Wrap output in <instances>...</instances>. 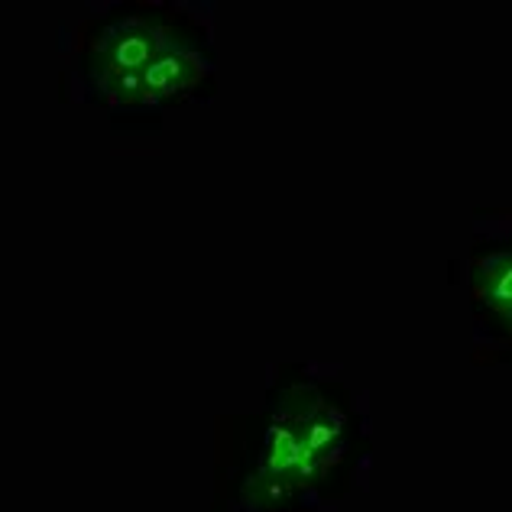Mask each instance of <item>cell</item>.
Listing matches in <instances>:
<instances>
[{
	"label": "cell",
	"mask_w": 512,
	"mask_h": 512,
	"mask_svg": "<svg viewBox=\"0 0 512 512\" xmlns=\"http://www.w3.org/2000/svg\"><path fill=\"white\" fill-rule=\"evenodd\" d=\"M321 406H325V402L308 386L286 393L282 409L276 412V419L269 425L266 441H263L260 474H256L260 487H273V490L302 487L308 428H312V419Z\"/></svg>",
	"instance_id": "6da1fadb"
},
{
	"label": "cell",
	"mask_w": 512,
	"mask_h": 512,
	"mask_svg": "<svg viewBox=\"0 0 512 512\" xmlns=\"http://www.w3.org/2000/svg\"><path fill=\"white\" fill-rule=\"evenodd\" d=\"M201 75H205V65H201L198 56L179 46H163V52L140 75L143 104L182 98V94H188L201 82Z\"/></svg>",
	"instance_id": "7a4b0ae2"
},
{
	"label": "cell",
	"mask_w": 512,
	"mask_h": 512,
	"mask_svg": "<svg viewBox=\"0 0 512 512\" xmlns=\"http://www.w3.org/2000/svg\"><path fill=\"white\" fill-rule=\"evenodd\" d=\"M166 43H159V33L146 23H120L101 43L104 72L101 78H120V75H143Z\"/></svg>",
	"instance_id": "3957f363"
},
{
	"label": "cell",
	"mask_w": 512,
	"mask_h": 512,
	"mask_svg": "<svg viewBox=\"0 0 512 512\" xmlns=\"http://www.w3.org/2000/svg\"><path fill=\"white\" fill-rule=\"evenodd\" d=\"M477 299L512 325V253H490L474 269Z\"/></svg>",
	"instance_id": "277c9868"
},
{
	"label": "cell",
	"mask_w": 512,
	"mask_h": 512,
	"mask_svg": "<svg viewBox=\"0 0 512 512\" xmlns=\"http://www.w3.org/2000/svg\"><path fill=\"white\" fill-rule=\"evenodd\" d=\"M344 431V415L331 406H321L318 415L312 419V428H308V444H305V470H302V483H312L321 477V470L328 467L331 451L338 444Z\"/></svg>",
	"instance_id": "5b68a950"
}]
</instances>
